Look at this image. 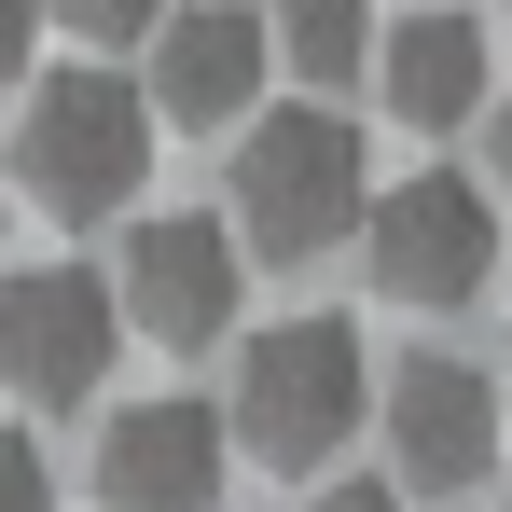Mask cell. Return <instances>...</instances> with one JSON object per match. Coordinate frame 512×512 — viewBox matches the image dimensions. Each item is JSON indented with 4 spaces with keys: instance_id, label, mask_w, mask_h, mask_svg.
I'll return each mask as SVG.
<instances>
[{
    "instance_id": "6da1fadb",
    "label": "cell",
    "mask_w": 512,
    "mask_h": 512,
    "mask_svg": "<svg viewBox=\"0 0 512 512\" xmlns=\"http://www.w3.org/2000/svg\"><path fill=\"white\" fill-rule=\"evenodd\" d=\"M360 208H374V167L333 97L236 125V250L250 263H319L333 236H360Z\"/></svg>"
},
{
    "instance_id": "7a4b0ae2",
    "label": "cell",
    "mask_w": 512,
    "mask_h": 512,
    "mask_svg": "<svg viewBox=\"0 0 512 512\" xmlns=\"http://www.w3.org/2000/svg\"><path fill=\"white\" fill-rule=\"evenodd\" d=\"M236 457H263V471H333V443H360V416H374V360H360V333L346 319H263L250 346H236Z\"/></svg>"
},
{
    "instance_id": "3957f363",
    "label": "cell",
    "mask_w": 512,
    "mask_h": 512,
    "mask_svg": "<svg viewBox=\"0 0 512 512\" xmlns=\"http://www.w3.org/2000/svg\"><path fill=\"white\" fill-rule=\"evenodd\" d=\"M153 97L125 84V70H42L28 111H14V180L56 208V222H111V208H139V180H153Z\"/></svg>"
},
{
    "instance_id": "277c9868",
    "label": "cell",
    "mask_w": 512,
    "mask_h": 512,
    "mask_svg": "<svg viewBox=\"0 0 512 512\" xmlns=\"http://www.w3.org/2000/svg\"><path fill=\"white\" fill-rule=\"evenodd\" d=\"M360 263L388 305L416 319H457L485 277H499V180H457V167H416L360 208Z\"/></svg>"
},
{
    "instance_id": "5b68a950",
    "label": "cell",
    "mask_w": 512,
    "mask_h": 512,
    "mask_svg": "<svg viewBox=\"0 0 512 512\" xmlns=\"http://www.w3.org/2000/svg\"><path fill=\"white\" fill-rule=\"evenodd\" d=\"M111 346H125V305H111L97 263H14L0 277V388L14 402H42V416L97 402L111 388Z\"/></svg>"
},
{
    "instance_id": "8992f818",
    "label": "cell",
    "mask_w": 512,
    "mask_h": 512,
    "mask_svg": "<svg viewBox=\"0 0 512 512\" xmlns=\"http://www.w3.org/2000/svg\"><path fill=\"white\" fill-rule=\"evenodd\" d=\"M236 291H250V250L222 208H153L125 222V263H111V305L139 346H222L236 333Z\"/></svg>"
},
{
    "instance_id": "52a82bcc",
    "label": "cell",
    "mask_w": 512,
    "mask_h": 512,
    "mask_svg": "<svg viewBox=\"0 0 512 512\" xmlns=\"http://www.w3.org/2000/svg\"><path fill=\"white\" fill-rule=\"evenodd\" d=\"M374 429H388V457H402V471H388L402 499H457V485L499 471V374L416 346L402 374H374Z\"/></svg>"
},
{
    "instance_id": "ba28073f",
    "label": "cell",
    "mask_w": 512,
    "mask_h": 512,
    "mask_svg": "<svg viewBox=\"0 0 512 512\" xmlns=\"http://www.w3.org/2000/svg\"><path fill=\"white\" fill-rule=\"evenodd\" d=\"M263 84H277V28H263L250 0H167V28H153V125H194V139H222V125H250Z\"/></svg>"
},
{
    "instance_id": "9c48e42d",
    "label": "cell",
    "mask_w": 512,
    "mask_h": 512,
    "mask_svg": "<svg viewBox=\"0 0 512 512\" xmlns=\"http://www.w3.org/2000/svg\"><path fill=\"white\" fill-rule=\"evenodd\" d=\"M222 499V416L208 402H125L97 443V512H208Z\"/></svg>"
},
{
    "instance_id": "30bf717a",
    "label": "cell",
    "mask_w": 512,
    "mask_h": 512,
    "mask_svg": "<svg viewBox=\"0 0 512 512\" xmlns=\"http://www.w3.org/2000/svg\"><path fill=\"white\" fill-rule=\"evenodd\" d=\"M499 97V56H485V28L457 14V0H416L402 28H374V111H402V125H471Z\"/></svg>"
},
{
    "instance_id": "8fae6325",
    "label": "cell",
    "mask_w": 512,
    "mask_h": 512,
    "mask_svg": "<svg viewBox=\"0 0 512 512\" xmlns=\"http://www.w3.org/2000/svg\"><path fill=\"white\" fill-rule=\"evenodd\" d=\"M263 28H277V70H305L319 97L374 84V0H277Z\"/></svg>"
},
{
    "instance_id": "7c38bea8",
    "label": "cell",
    "mask_w": 512,
    "mask_h": 512,
    "mask_svg": "<svg viewBox=\"0 0 512 512\" xmlns=\"http://www.w3.org/2000/svg\"><path fill=\"white\" fill-rule=\"evenodd\" d=\"M70 42H139V28H167V0H42Z\"/></svg>"
},
{
    "instance_id": "4fadbf2b",
    "label": "cell",
    "mask_w": 512,
    "mask_h": 512,
    "mask_svg": "<svg viewBox=\"0 0 512 512\" xmlns=\"http://www.w3.org/2000/svg\"><path fill=\"white\" fill-rule=\"evenodd\" d=\"M42 84V0H0V97Z\"/></svg>"
},
{
    "instance_id": "5bb4252c",
    "label": "cell",
    "mask_w": 512,
    "mask_h": 512,
    "mask_svg": "<svg viewBox=\"0 0 512 512\" xmlns=\"http://www.w3.org/2000/svg\"><path fill=\"white\" fill-rule=\"evenodd\" d=\"M0 512H56V471H42L28 429H0Z\"/></svg>"
},
{
    "instance_id": "9a60e30c",
    "label": "cell",
    "mask_w": 512,
    "mask_h": 512,
    "mask_svg": "<svg viewBox=\"0 0 512 512\" xmlns=\"http://www.w3.org/2000/svg\"><path fill=\"white\" fill-rule=\"evenodd\" d=\"M305 512H416V499H402L388 471H319V485H305Z\"/></svg>"
},
{
    "instance_id": "2e32d148",
    "label": "cell",
    "mask_w": 512,
    "mask_h": 512,
    "mask_svg": "<svg viewBox=\"0 0 512 512\" xmlns=\"http://www.w3.org/2000/svg\"><path fill=\"white\" fill-rule=\"evenodd\" d=\"M485 139H499V194H512V84L485 97Z\"/></svg>"
},
{
    "instance_id": "e0dca14e",
    "label": "cell",
    "mask_w": 512,
    "mask_h": 512,
    "mask_svg": "<svg viewBox=\"0 0 512 512\" xmlns=\"http://www.w3.org/2000/svg\"><path fill=\"white\" fill-rule=\"evenodd\" d=\"M499 402H512V360H499Z\"/></svg>"
},
{
    "instance_id": "ac0fdd59",
    "label": "cell",
    "mask_w": 512,
    "mask_h": 512,
    "mask_svg": "<svg viewBox=\"0 0 512 512\" xmlns=\"http://www.w3.org/2000/svg\"><path fill=\"white\" fill-rule=\"evenodd\" d=\"M499 512H512V485H499Z\"/></svg>"
}]
</instances>
